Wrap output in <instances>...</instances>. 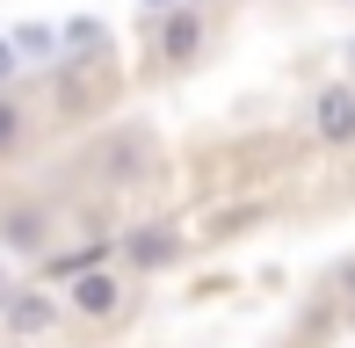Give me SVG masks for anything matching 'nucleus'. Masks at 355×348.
Returning a JSON list of instances; mask_svg holds the SVG:
<instances>
[{
  "mask_svg": "<svg viewBox=\"0 0 355 348\" xmlns=\"http://www.w3.org/2000/svg\"><path fill=\"white\" fill-rule=\"evenodd\" d=\"M66 305L80 320H116L123 312V276L116 268H80V276H66Z\"/></svg>",
  "mask_w": 355,
  "mask_h": 348,
  "instance_id": "1",
  "label": "nucleus"
},
{
  "mask_svg": "<svg viewBox=\"0 0 355 348\" xmlns=\"http://www.w3.org/2000/svg\"><path fill=\"white\" fill-rule=\"evenodd\" d=\"M44 327H58V297L51 290H8L0 297V334L22 348L29 334H44Z\"/></svg>",
  "mask_w": 355,
  "mask_h": 348,
  "instance_id": "2",
  "label": "nucleus"
},
{
  "mask_svg": "<svg viewBox=\"0 0 355 348\" xmlns=\"http://www.w3.org/2000/svg\"><path fill=\"white\" fill-rule=\"evenodd\" d=\"M312 131H319V146H355V87L348 80L312 94Z\"/></svg>",
  "mask_w": 355,
  "mask_h": 348,
  "instance_id": "3",
  "label": "nucleus"
},
{
  "mask_svg": "<svg viewBox=\"0 0 355 348\" xmlns=\"http://www.w3.org/2000/svg\"><path fill=\"white\" fill-rule=\"evenodd\" d=\"M44 247H51V211H37V203L0 211V261L8 254H44Z\"/></svg>",
  "mask_w": 355,
  "mask_h": 348,
  "instance_id": "4",
  "label": "nucleus"
},
{
  "mask_svg": "<svg viewBox=\"0 0 355 348\" xmlns=\"http://www.w3.org/2000/svg\"><path fill=\"white\" fill-rule=\"evenodd\" d=\"M203 51V8H174V15H159V58H196Z\"/></svg>",
  "mask_w": 355,
  "mask_h": 348,
  "instance_id": "5",
  "label": "nucleus"
},
{
  "mask_svg": "<svg viewBox=\"0 0 355 348\" xmlns=\"http://www.w3.org/2000/svg\"><path fill=\"white\" fill-rule=\"evenodd\" d=\"M174 254H182V232H167V225H138V232H123V261H131V268H167Z\"/></svg>",
  "mask_w": 355,
  "mask_h": 348,
  "instance_id": "6",
  "label": "nucleus"
},
{
  "mask_svg": "<svg viewBox=\"0 0 355 348\" xmlns=\"http://www.w3.org/2000/svg\"><path fill=\"white\" fill-rule=\"evenodd\" d=\"M8 44H15L22 66H44V58L58 51V29H51V22H22V29H8Z\"/></svg>",
  "mask_w": 355,
  "mask_h": 348,
  "instance_id": "7",
  "label": "nucleus"
},
{
  "mask_svg": "<svg viewBox=\"0 0 355 348\" xmlns=\"http://www.w3.org/2000/svg\"><path fill=\"white\" fill-rule=\"evenodd\" d=\"M109 44V29L94 22V15H73V22H58V58L66 51H102Z\"/></svg>",
  "mask_w": 355,
  "mask_h": 348,
  "instance_id": "8",
  "label": "nucleus"
},
{
  "mask_svg": "<svg viewBox=\"0 0 355 348\" xmlns=\"http://www.w3.org/2000/svg\"><path fill=\"white\" fill-rule=\"evenodd\" d=\"M22 131H29V109L15 102V94H0V153L22 146Z\"/></svg>",
  "mask_w": 355,
  "mask_h": 348,
  "instance_id": "9",
  "label": "nucleus"
},
{
  "mask_svg": "<svg viewBox=\"0 0 355 348\" xmlns=\"http://www.w3.org/2000/svg\"><path fill=\"white\" fill-rule=\"evenodd\" d=\"M15 73H22V58H15V44H8V37H0V87H8V80H15Z\"/></svg>",
  "mask_w": 355,
  "mask_h": 348,
  "instance_id": "10",
  "label": "nucleus"
},
{
  "mask_svg": "<svg viewBox=\"0 0 355 348\" xmlns=\"http://www.w3.org/2000/svg\"><path fill=\"white\" fill-rule=\"evenodd\" d=\"M145 15H174V8H189V0H138Z\"/></svg>",
  "mask_w": 355,
  "mask_h": 348,
  "instance_id": "11",
  "label": "nucleus"
},
{
  "mask_svg": "<svg viewBox=\"0 0 355 348\" xmlns=\"http://www.w3.org/2000/svg\"><path fill=\"white\" fill-rule=\"evenodd\" d=\"M341 290H348V297H355V261H348V268H341Z\"/></svg>",
  "mask_w": 355,
  "mask_h": 348,
  "instance_id": "12",
  "label": "nucleus"
},
{
  "mask_svg": "<svg viewBox=\"0 0 355 348\" xmlns=\"http://www.w3.org/2000/svg\"><path fill=\"white\" fill-rule=\"evenodd\" d=\"M0 297H8V261H0Z\"/></svg>",
  "mask_w": 355,
  "mask_h": 348,
  "instance_id": "13",
  "label": "nucleus"
},
{
  "mask_svg": "<svg viewBox=\"0 0 355 348\" xmlns=\"http://www.w3.org/2000/svg\"><path fill=\"white\" fill-rule=\"evenodd\" d=\"M348 73H355V37H348Z\"/></svg>",
  "mask_w": 355,
  "mask_h": 348,
  "instance_id": "14",
  "label": "nucleus"
},
{
  "mask_svg": "<svg viewBox=\"0 0 355 348\" xmlns=\"http://www.w3.org/2000/svg\"><path fill=\"white\" fill-rule=\"evenodd\" d=\"M0 348H15V341H0Z\"/></svg>",
  "mask_w": 355,
  "mask_h": 348,
  "instance_id": "15",
  "label": "nucleus"
}]
</instances>
